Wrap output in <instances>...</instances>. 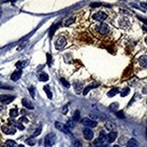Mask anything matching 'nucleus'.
Returning <instances> with one entry per match:
<instances>
[{
	"label": "nucleus",
	"mask_w": 147,
	"mask_h": 147,
	"mask_svg": "<svg viewBox=\"0 0 147 147\" xmlns=\"http://www.w3.org/2000/svg\"><path fill=\"white\" fill-rule=\"evenodd\" d=\"M28 63H29V61H28V60H21V61H18V62H16L15 66L17 67L18 69L22 70L23 68L26 67V66L28 65Z\"/></svg>",
	"instance_id": "19"
},
{
	"label": "nucleus",
	"mask_w": 147,
	"mask_h": 147,
	"mask_svg": "<svg viewBox=\"0 0 147 147\" xmlns=\"http://www.w3.org/2000/svg\"><path fill=\"white\" fill-rule=\"evenodd\" d=\"M0 86H1V83H0Z\"/></svg>",
	"instance_id": "51"
},
{
	"label": "nucleus",
	"mask_w": 147,
	"mask_h": 147,
	"mask_svg": "<svg viewBox=\"0 0 147 147\" xmlns=\"http://www.w3.org/2000/svg\"><path fill=\"white\" fill-rule=\"evenodd\" d=\"M41 129H42V127H41V125H40V126L35 130V132L33 134V136H32V137H36V136H38V135L41 134Z\"/></svg>",
	"instance_id": "33"
},
{
	"label": "nucleus",
	"mask_w": 147,
	"mask_h": 147,
	"mask_svg": "<svg viewBox=\"0 0 147 147\" xmlns=\"http://www.w3.org/2000/svg\"><path fill=\"white\" fill-rule=\"evenodd\" d=\"M34 89H35V88H34V86H31L29 88V92L32 98H34V96H35V91H34Z\"/></svg>",
	"instance_id": "34"
},
{
	"label": "nucleus",
	"mask_w": 147,
	"mask_h": 147,
	"mask_svg": "<svg viewBox=\"0 0 147 147\" xmlns=\"http://www.w3.org/2000/svg\"><path fill=\"white\" fill-rule=\"evenodd\" d=\"M118 108V104L117 103H113V104H111V106H110V109H112V110H117Z\"/></svg>",
	"instance_id": "37"
},
{
	"label": "nucleus",
	"mask_w": 147,
	"mask_h": 147,
	"mask_svg": "<svg viewBox=\"0 0 147 147\" xmlns=\"http://www.w3.org/2000/svg\"><path fill=\"white\" fill-rule=\"evenodd\" d=\"M22 73H23V71L20 70V69H17L16 71H15L12 73V75H11V79H12L13 81H17L18 79L21 78V76H22Z\"/></svg>",
	"instance_id": "11"
},
{
	"label": "nucleus",
	"mask_w": 147,
	"mask_h": 147,
	"mask_svg": "<svg viewBox=\"0 0 147 147\" xmlns=\"http://www.w3.org/2000/svg\"><path fill=\"white\" fill-rule=\"evenodd\" d=\"M2 109H3V107H2V106H1V105H0V111H1Z\"/></svg>",
	"instance_id": "46"
},
{
	"label": "nucleus",
	"mask_w": 147,
	"mask_h": 147,
	"mask_svg": "<svg viewBox=\"0 0 147 147\" xmlns=\"http://www.w3.org/2000/svg\"><path fill=\"white\" fill-rule=\"evenodd\" d=\"M143 29L144 30L145 32H147V26L146 25H143Z\"/></svg>",
	"instance_id": "44"
},
{
	"label": "nucleus",
	"mask_w": 147,
	"mask_h": 147,
	"mask_svg": "<svg viewBox=\"0 0 147 147\" xmlns=\"http://www.w3.org/2000/svg\"><path fill=\"white\" fill-rule=\"evenodd\" d=\"M74 125H75V123H74V121L73 120H69V121H67V123H66V126L70 129H72L73 127H74Z\"/></svg>",
	"instance_id": "31"
},
{
	"label": "nucleus",
	"mask_w": 147,
	"mask_h": 147,
	"mask_svg": "<svg viewBox=\"0 0 147 147\" xmlns=\"http://www.w3.org/2000/svg\"><path fill=\"white\" fill-rule=\"evenodd\" d=\"M105 126H106V130L112 132L113 130L116 128V124L114 123V122H112V121H107L106 123V124H105Z\"/></svg>",
	"instance_id": "18"
},
{
	"label": "nucleus",
	"mask_w": 147,
	"mask_h": 147,
	"mask_svg": "<svg viewBox=\"0 0 147 147\" xmlns=\"http://www.w3.org/2000/svg\"><path fill=\"white\" fill-rule=\"evenodd\" d=\"M145 42H146V43H147V37H146V38H145Z\"/></svg>",
	"instance_id": "48"
},
{
	"label": "nucleus",
	"mask_w": 147,
	"mask_h": 147,
	"mask_svg": "<svg viewBox=\"0 0 147 147\" xmlns=\"http://www.w3.org/2000/svg\"><path fill=\"white\" fill-rule=\"evenodd\" d=\"M130 93V88H124L121 91V97L124 98V97H125V96H127V95Z\"/></svg>",
	"instance_id": "29"
},
{
	"label": "nucleus",
	"mask_w": 147,
	"mask_h": 147,
	"mask_svg": "<svg viewBox=\"0 0 147 147\" xmlns=\"http://www.w3.org/2000/svg\"><path fill=\"white\" fill-rule=\"evenodd\" d=\"M6 145L7 147H18L17 143L13 140H7L6 142Z\"/></svg>",
	"instance_id": "23"
},
{
	"label": "nucleus",
	"mask_w": 147,
	"mask_h": 147,
	"mask_svg": "<svg viewBox=\"0 0 147 147\" xmlns=\"http://www.w3.org/2000/svg\"><path fill=\"white\" fill-rule=\"evenodd\" d=\"M74 21H75V18L74 17L69 18V19H67V20H66V22L64 23V25L65 26H69V25H71V24H73V23H74Z\"/></svg>",
	"instance_id": "30"
},
{
	"label": "nucleus",
	"mask_w": 147,
	"mask_h": 147,
	"mask_svg": "<svg viewBox=\"0 0 147 147\" xmlns=\"http://www.w3.org/2000/svg\"><path fill=\"white\" fill-rule=\"evenodd\" d=\"M106 143V135L104 133V132H101L100 133L98 138L96 139V141L94 142L95 145H101V144H104Z\"/></svg>",
	"instance_id": "8"
},
{
	"label": "nucleus",
	"mask_w": 147,
	"mask_h": 147,
	"mask_svg": "<svg viewBox=\"0 0 147 147\" xmlns=\"http://www.w3.org/2000/svg\"><path fill=\"white\" fill-rule=\"evenodd\" d=\"M146 135H147V128H146Z\"/></svg>",
	"instance_id": "49"
},
{
	"label": "nucleus",
	"mask_w": 147,
	"mask_h": 147,
	"mask_svg": "<svg viewBox=\"0 0 147 147\" xmlns=\"http://www.w3.org/2000/svg\"><path fill=\"white\" fill-rule=\"evenodd\" d=\"M117 136V132H115V131L110 132L108 135H106V143H113V142L116 140Z\"/></svg>",
	"instance_id": "12"
},
{
	"label": "nucleus",
	"mask_w": 147,
	"mask_h": 147,
	"mask_svg": "<svg viewBox=\"0 0 147 147\" xmlns=\"http://www.w3.org/2000/svg\"><path fill=\"white\" fill-rule=\"evenodd\" d=\"M11 123L15 125V126H16L19 130H24V126L21 123H19V122H15V121H11Z\"/></svg>",
	"instance_id": "27"
},
{
	"label": "nucleus",
	"mask_w": 147,
	"mask_h": 147,
	"mask_svg": "<svg viewBox=\"0 0 147 147\" xmlns=\"http://www.w3.org/2000/svg\"><path fill=\"white\" fill-rule=\"evenodd\" d=\"M139 146V143L138 142L135 140V138H131L129 141L127 142V144L126 147H138Z\"/></svg>",
	"instance_id": "16"
},
{
	"label": "nucleus",
	"mask_w": 147,
	"mask_h": 147,
	"mask_svg": "<svg viewBox=\"0 0 147 147\" xmlns=\"http://www.w3.org/2000/svg\"><path fill=\"white\" fill-rule=\"evenodd\" d=\"M141 6H142V7H143L144 9H146V10H147V4H146V3H141Z\"/></svg>",
	"instance_id": "42"
},
{
	"label": "nucleus",
	"mask_w": 147,
	"mask_h": 147,
	"mask_svg": "<svg viewBox=\"0 0 147 147\" xmlns=\"http://www.w3.org/2000/svg\"><path fill=\"white\" fill-rule=\"evenodd\" d=\"M138 18L141 20L142 22H143V23L145 24V25H147V19H145V18H143V17H140V16H138Z\"/></svg>",
	"instance_id": "40"
},
{
	"label": "nucleus",
	"mask_w": 147,
	"mask_h": 147,
	"mask_svg": "<svg viewBox=\"0 0 147 147\" xmlns=\"http://www.w3.org/2000/svg\"><path fill=\"white\" fill-rule=\"evenodd\" d=\"M96 30L100 34H107L109 33V31H110V28L106 24L101 23V24H98L96 26Z\"/></svg>",
	"instance_id": "2"
},
{
	"label": "nucleus",
	"mask_w": 147,
	"mask_h": 147,
	"mask_svg": "<svg viewBox=\"0 0 147 147\" xmlns=\"http://www.w3.org/2000/svg\"><path fill=\"white\" fill-rule=\"evenodd\" d=\"M101 6L100 3H92V4L90 5L91 7H98V6Z\"/></svg>",
	"instance_id": "39"
},
{
	"label": "nucleus",
	"mask_w": 147,
	"mask_h": 147,
	"mask_svg": "<svg viewBox=\"0 0 147 147\" xmlns=\"http://www.w3.org/2000/svg\"><path fill=\"white\" fill-rule=\"evenodd\" d=\"M0 17H1V15H0Z\"/></svg>",
	"instance_id": "50"
},
{
	"label": "nucleus",
	"mask_w": 147,
	"mask_h": 147,
	"mask_svg": "<svg viewBox=\"0 0 147 147\" xmlns=\"http://www.w3.org/2000/svg\"><path fill=\"white\" fill-rule=\"evenodd\" d=\"M83 135H84V138H85L86 140L91 141V140L93 139V137H94V133H93V131L90 129V128L85 127V128L83 129Z\"/></svg>",
	"instance_id": "9"
},
{
	"label": "nucleus",
	"mask_w": 147,
	"mask_h": 147,
	"mask_svg": "<svg viewBox=\"0 0 147 147\" xmlns=\"http://www.w3.org/2000/svg\"><path fill=\"white\" fill-rule=\"evenodd\" d=\"M15 97L11 95H1L0 96V102L3 104H9L15 100Z\"/></svg>",
	"instance_id": "10"
},
{
	"label": "nucleus",
	"mask_w": 147,
	"mask_h": 147,
	"mask_svg": "<svg viewBox=\"0 0 147 147\" xmlns=\"http://www.w3.org/2000/svg\"><path fill=\"white\" fill-rule=\"evenodd\" d=\"M43 90L45 91V93H46L47 97L49 98V99H52V98H53V93H52V91H51L50 87H49L48 85H45V86L43 87Z\"/></svg>",
	"instance_id": "20"
},
{
	"label": "nucleus",
	"mask_w": 147,
	"mask_h": 147,
	"mask_svg": "<svg viewBox=\"0 0 147 147\" xmlns=\"http://www.w3.org/2000/svg\"><path fill=\"white\" fill-rule=\"evenodd\" d=\"M79 118H80V112L79 111V110H76V111L74 112V115L72 117V119L75 122V121H79Z\"/></svg>",
	"instance_id": "25"
},
{
	"label": "nucleus",
	"mask_w": 147,
	"mask_h": 147,
	"mask_svg": "<svg viewBox=\"0 0 147 147\" xmlns=\"http://www.w3.org/2000/svg\"><path fill=\"white\" fill-rule=\"evenodd\" d=\"M66 44H67V41H66V39H65L64 37H62V36H60L59 38L56 40V41H55V47H56L57 50L63 49L66 46Z\"/></svg>",
	"instance_id": "4"
},
{
	"label": "nucleus",
	"mask_w": 147,
	"mask_h": 147,
	"mask_svg": "<svg viewBox=\"0 0 147 147\" xmlns=\"http://www.w3.org/2000/svg\"><path fill=\"white\" fill-rule=\"evenodd\" d=\"M38 79H39V80H40V81H43V82H45V81H47L48 79H49V76H48V74H46V73L41 72V73L39 74Z\"/></svg>",
	"instance_id": "21"
},
{
	"label": "nucleus",
	"mask_w": 147,
	"mask_h": 147,
	"mask_svg": "<svg viewBox=\"0 0 147 147\" xmlns=\"http://www.w3.org/2000/svg\"><path fill=\"white\" fill-rule=\"evenodd\" d=\"M92 18L96 20V21H99V22H103L105 21L106 18H107V15L104 12H97L95 13L94 15H92Z\"/></svg>",
	"instance_id": "7"
},
{
	"label": "nucleus",
	"mask_w": 147,
	"mask_h": 147,
	"mask_svg": "<svg viewBox=\"0 0 147 147\" xmlns=\"http://www.w3.org/2000/svg\"><path fill=\"white\" fill-rule=\"evenodd\" d=\"M47 63L49 66H51V64H52V55L50 54V53H47Z\"/></svg>",
	"instance_id": "36"
},
{
	"label": "nucleus",
	"mask_w": 147,
	"mask_h": 147,
	"mask_svg": "<svg viewBox=\"0 0 147 147\" xmlns=\"http://www.w3.org/2000/svg\"><path fill=\"white\" fill-rule=\"evenodd\" d=\"M116 115H117V117L119 118H124V115L123 111H118V112H116Z\"/></svg>",
	"instance_id": "35"
},
{
	"label": "nucleus",
	"mask_w": 147,
	"mask_h": 147,
	"mask_svg": "<svg viewBox=\"0 0 147 147\" xmlns=\"http://www.w3.org/2000/svg\"><path fill=\"white\" fill-rule=\"evenodd\" d=\"M119 92H120V90H119V88H112V89H110V90L107 92V97H109V98H113L114 96L117 95Z\"/></svg>",
	"instance_id": "17"
},
{
	"label": "nucleus",
	"mask_w": 147,
	"mask_h": 147,
	"mask_svg": "<svg viewBox=\"0 0 147 147\" xmlns=\"http://www.w3.org/2000/svg\"><path fill=\"white\" fill-rule=\"evenodd\" d=\"M56 30V26L55 25H53V27H52V29H51V31H50V37L52 38L53 35V34H54V31Z\"/></svg>",
	"instance_id": "38"
},
{
	"label": "nucleus",
	"mask_w": 147,
	"mask_h": 147,
	"mask_svg": "<svg viewBox=\"0 0 147 147\" xmlns=\"http://www.w3.org/2000/svg\"><path fill=\"white\" fill-rule=\"evenodd\" d=\"M73 86H74V88L76 90V92L79 94L80 92V90H82V87L83 85L81 83H79V82H74L73 83Z\"/></svg>",
	"instance_id": "22"
},
{
	"label": "nucleus",
	"mask_w": 147,
	"mask_h": 147,
	"mask_svg": "<svg viewBox=\"0 0 147 147\" xmlns=\"http://www.w3.org/2000/svg\"><path fill=\"white\" fill-rule=\"evenodd\" d=\"M25 143L30 145V146H34V144H35V140H34V137H30V138H27L26 140H25Z\"/></svg>",
	"instance_id": "24"
},
{
	"label": "nucleus",
	"mask_w": 147,
	"mask_h": 147,
	"mask_svg": "<svg viewBox=\"0 0 147 147\" xmlns=\"http://www.w3.org/2000/svg\"><path fill=\"white\" fill-rule=\"evenodd\" d=\"M9 114H10V117H16L18 116V114H19V112L16 108H14V109H11L10 112H9Z\"/></svg>",
	"instance_id": "26"
},
{
	"label": "nucleus",
	"mask_w": 147,
	"mask_h": 147,
	"mask_svg": "<svg viewBox=\"0 0 147 147\" xmlns=\"http://www.w3.org/2000/svg\"><path fill=\"white\" fill-rule=\"evenodd\" d=\"M138 62H139V64L141 65L143 68L147 69V56L146 55H142L141 57H139Z\"/></svg>",
	"instance_id": "13"
},
{
	"label": "nucleus",
	"mask_w": 147,
	"mask_h": 147,
	"mask_svg": "<svg viewBox=\"0 0 147 147\" xmlns=\"http://www.w3.org/2000/svg\"><path fill=\"white\" fill-rule=\"evenodd\" d=\"M113 147H121V146H119V145H114Z\"/></svg>",
	"instance_id": "47"
},
{
	"label": "nucleus",
	"mask_w": 147,
	"mask_h": 147,
	"mask_svg": "<svg viewBox=\"0 0 147 147\" xmlns=\"http://www.w3.org/2000/svg\"><path fill=\"white\" fill-rule=\"evenodd\" d=\"M22 104H23V106L24 107H26V108H28V109H34V105H33V103L29 101V100L27 99V98H23L22 99Z\"/></svg>",
	"instance_id": "14"
},
{
	"label": "nucleus",
	"mask_w": 147,
	"mask_h": 147,
	"mask_svg": "<svg viewBox=\"0 0 147 147\" xmlns=\"http://www.w3.org/2000/svg\"><path fill=\"white\" fill-rule=\"evenodd\" d=\"M56 141V135L53 133H49L44 138V145L45 147H53Z\"/></svg>",
	"instance_id": "1"
},
{
	"label": "nucleus",
	"mask_w": 147,
	"mask_h": 147,
	"mask_svg": "<svg viewBox=\"0 0 147 147\" xmlns=\"http://www.w3.org/2000/svg\"><path fill=\"white\" fill-rule=\"evenodd\" d=\"M71 147H82V143L79 140H74L71 143Z\"/></svg>",
	"instance_id": "28"
},
{
	"label": "nucleus",
	"mask_w": 147,
	"mask_h": 147,
	"mask_svg": "<svg viewBox=\"0 0 147 147\" xmlns=\"http://www.w3.org/2000/svg\"><path fill=\"white\" fill-rule=\"evenodd\" d=\"M54 125H55V127L59 130V131L64 133L65 135L71 136V131H70V129H69L66 125H64L63 124L60 123V122H55V123H54Z\"/></svg>",
	"instance_id": "3"
},
{
	"label": "nucleus",
	"mask_w": 147,
	"mask_h": 147,
	"mask_svg": "<svg viewBox=\"0 0 147 147\" xmlns=\"http://www.w3.org/2000/svg\"><path fill=\"white\" fill-rule=\"evenodd\" d=\"M67 112H68V106H65L64 107H63V108H62V113H63V114H67Z\"/></svg>",
	"instance_id": "41"
},
{
	"label": "nucleus",
	"mask_w": 147,
	"mask_h": 147,
	"mask_svg": "<svg viewBox=\"0 0 147 147\" xmlns=\"http://www.w3.org/2000/svg\"><path fill=\"white\" fill-rule=\"evenodd\" d=\"M98 86H99L98 83H97V84H94V83H93V84H91V85H88V87H86V88H84V90H83V95L86 96V95L90 91V89H92V88H97Z\"/></svg>",
	"instance_id": "15"
},
{
	"label": "nucleus",
	"mask_w": 147,
	"mask_h": 147,
	"mask_svg": "<svg viewBox=\"0 0 147 147\" xmlns=\"http://www.w3.org/2000/svg\"><path fill=\"white\" fill-rule=\"evenodd\" d=\"M1 129H2V131L6 135H15V132H16V129L15 128L14 125H6V124H4V125H2Z\"/></svg>",
	"instance_id": "6"
},
{
	"label": "nucleus",
	"mask_w": 147,
	"mask_h": 147,
	"mask_svg": "<svg viewBox=\"0 0 147 147\" xmlns=\"http://www.w3.org/2000/svg\"><path fill=\"white\" fill-rule=\"evenodd\" d=\"M18 147H24V144H20V145H18Z\"/></svg>",
	"instance_id": "45"
},
{
	"label": "nucleus",
	"mask_w": 147,
	"mask_h": 147,
	"mask_svg": "<svg viewBox=\"0 0 147 147\" xmlns=\"http://www.w3.org/2000/svg\"><path fill=\"white\" fill-rule=\"evenodd\" d=\"M96 147H109L108 145H106V144H101V145H98Z\"/></svg>",
	"instance_id": "43"
},
{
	"label": "nucleus",
	"mask_w": 147,
	"mask_h": 147,
	"mask_svg": "<svg viewBox=\"0 0 147 147\" xmlns=\"http://www.w3.org/2000/svg\"><path fill=\"white\" fill-rule=\"evenodd\" d=\"M60 82L62 83V85L64 86L65 88H70V87H71V84L68 82L64 78H60Z\"/></svg>",
	"instance_id": "32"
},
{
	"label": "nucleus",
	"mask_w": 147,
	"mask_h": 147,
	"mask_svg": "<svg viewBox=\"0 0 147 147\" xmlns=\"http://www.w3.org/2000/svg\"><path fill=\"white\" fill-rule=\"evenodd\" d=\"M81 124L85 126H88V127H91V128H94L98 125V123L94 121V120H91L90 118L88 117H84L81 120Z\"/></svg>",
	"instance_id": "5"
}]
</instances>
